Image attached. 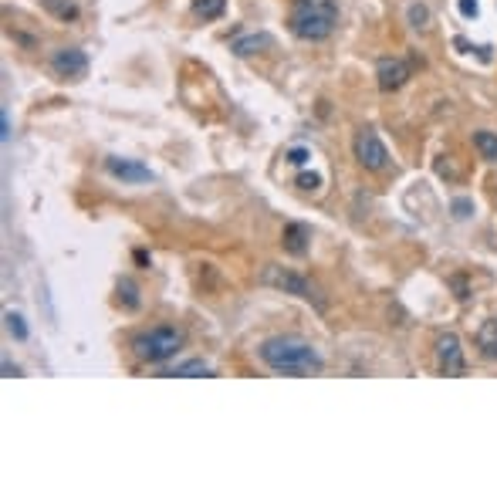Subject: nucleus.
Listing matches in <instances>:
<instances>
[{
	"instance_id": "f257e3e1",
	"label": "nucleus",
	"mask_w": 497,
	"mask_h": 497,
	"mask_svg": "<svg viewBox=\"0 0 497 497\" xmlns=\"http://www.w3.org/2000/svg\"><path fill=\"white\" fill-rule=\"evenodd\" d=\"M261 362L274 372H285V376H311V372H322V365H325L318 348L298 335L268 339L261 345Z\"/></svg>"
},
{
	"instance_id": "f03ea898",
	"label": "nucleus",
	"mask_w": 497,
	"mask_h": 497,
	"mask_svg": "<svg viewBox=\"0 0 497 497\" xmlns=\"http://www.w3.org/2000/svg\"><path fill=\"white\" fill-rule=\"evenodd\" d=\"M339 24L335 0H294L291 4V31L301 41H325Z\"/></svg>"
},
{
	"instance_id": "7ed1b4c3",
	"label": "nucleus",
	"mask_w": 497,
	"mask_h": 497,
	"mask_svg": "<svg viewBox=\"0 0 497 497\" xmlns=\"http://www.w3.org/2000/svg\"><path fill=\"white\" fill-rule=\"evenodd\" d=\"M183 348V332L179 328H170V325H159V328H149V332H139L132 339V352L139 362H166L172 359L176 352Z\"/></svg>"
},
{
	"instance_id": "20e7f679",
	"label": "nucleus",
	"mask_w": 497,
	"mask_h": 497,
	"mask_svg": "<svg viewBox=\"0 0 497 497\" xmlns=\"http://www.w3.org/2000/svg\"><path fill=\"white\" fill-rule=\"evenodd\" d=\"M261 285L278 287V291H285V294H294V298H305V301H311V305L318 308V311H325V301H322L318 287L311 285L308 278L294 274V271L278 268V264H264V271H261Z\"/></svg>"
},
{
	"instance_id": "39448f33",
	"label": "nucleus",
	"mask_w": 497,
	"mask_h": 497,
	"mask_svg": "<svg viewBox=\"0 0 497 497\" xmlns=\"http://www.w3.org/2000/svg\"><path fill=\"white\" fill-rule=\"evenodd\" d=\"M355 159L362 163L365 170H386L389 166V153H386L383 139L372 132V129H362V132L355 135Z\"/></svg>"
},
{
	"instance_id": "423d86ee",
	"label": "nucleus",
	"mask_w": 497,
	"mask_h": 497,
	"mask_svg": "<svg viewBox=\"0 0 497 497\" xmlns=\"http://www.w3.org/2000/svg\"><path fill=\"white\" fill-rule=\"evenodd\" d=\"M437 365H440L443 376H463V372H467L463 348H460V339L454 332H447V335L437 339Z\"/></svg>"
},
{
	"instance_id": "0eeeda50",
	"label": "nucleus",
	"mask_w": 497,
	"mask_h": 497,
	"mask_svg": "<svg viewBox=\"0 0 497 497\" xmlns=\"http://www.w3.org/2000/svg\"><path fill=\"white\" fill-rule=\"evenodd\" d=\"M376 78H379V88L383 92H400L402 85L409 81V64L402 57H379Z\"/></svg>"
},
{
	"instance_id": "6e6552de",
	"label": "nucleus",
	"mask_w": 497,
	"mask_h": 497,
	"mask_svg": "<svg viewBox=\"0 0 497 497\" xmlns=\"http://www.w3.org/2000/svg\"><path fill=\"white\" fill-rule=\"evenodd\" d=\"M105 170L112 172L115 179H125V183H153L156 179L149 166H142L135 159H122V156H109L105 159Z\"/></svg>"
},
{
	"instance_id": "1a4fd4ad",
	"label": "nucleus",
	"mask_w": 497,
	"mask_h": 497,
	"mask_svg": "<svg viewBox=\"0 0 497 497\" xmlns=\"http://www.w3.org/2000/svg\"><path fill=\"white\" fill-rule=\"evenodd\" d=\"M51 68H55L61 78H85L88 57H85V51H78V48H61V51H55V57H51Z\"/></svg>"
},
{
	"instance_id": "9d476101",
	"label": "nucleus",
	"mask_w": 497,
	"mask_h": 497,
	"mask_svg": "<svg viewBox=\"0 0 497 497\" xmlns=\"http://www.w3.org/2000/svg\"><path fill=\"white\" fill-rule=\"evenodd\" d=\"M281 244H285L287 254H305L308 250V227L305 224H287L285 233H281Z\"/></svg>"
},
{
	"instance_id": "9b49d317",
	"label": "nucleus",
	"mask_w": 497,
	"mask_h": 497,
	"mask_svg": "<svg viewBox=\"0 0 497 497\" xmlns=\"http://www.w3.org/2000/svg\"><path fill=\"white\" fill-rule=\"evenodd\" d=\"M477 348L484 359H497V322L494 318H487V322L477 328Z\"/></svg>"
},
{
	"instance_id": "f8f14e48",
	"label": "nucleus",
	"mask_w": 497,
	"mask_h": 497,
	"mask_svg": "<svg viewBox=\"0 0 497 497\" xmlns=\"http://www.w3.org/2000/svg\"><path fill=\"white\" fill-rule=\"evenodd\" d=\"M41 7L51 14V18H57V20H64V24H72V20H78V4L75 0H41Z\"/></svg>"
},
{
	"instance_id": "ddd939ff",
	"label": "nucleus",
	"mask_w": 497,
	"mask_h": 497,
	"mask_svg": "<svg viewBox=\"0 0 497 497\" xmlns=\"http://www.w3.org/2000/svg\"><path fill=\"white\" fill-rule=\"evenodd\" d=\"M261 48H271V34H244V38H237L233 41V55H240V57H247V55H257Z\"/></svg>"
},
{
	"instance_id": "4468645a",
	"label": "nucleus",
	"mask_w": 497,
	"mask_h": 497,
	"mask_svg": "<svg viewBox=\"0 0 497 497\" xmlns=\"http://www.w3.org/2000/svg\"><path fill=\"white\" fill-rule=\"evenodd\" d=\"M163 376H186V379H196V376H203V379H210L213 369L207 362H200V359H190V362H179L172 365V369H166Z\"/></svg>"
},
{
	"instance_id": "2eb2a0df",
	"label": "nucleus",
	"mask_w": 497,
	"mask_h": 497,
	"mask_svg": "<svg viewBox=\"0 0 497 497\" xmlns=\"http://www.w3.org/2000/svg\"><path fill=\"white\" fill-rule=\"evenodd\" d=\"M474 146H477V153L487 159V163H497V135L494 132H474Z\"/></svg>"
},
{
	"instance_id": "dca6fc26",
	"label": "nucleus",
	"mask_w": 497,
	"mask_h": 497,
	"mask_svg": "<svg viewBox=\"0 0 497 497\" xmlns=\"http://www.w3.org/2000/svg\"><path fill=\"white\" fill-rule=\"evenodd\" d=\"M224 7H227V0H193V14L203 20H217L224 14Z\"/></svg>"
},
{
	"instance_id": "f3484780",
	"label": "nucleus",
	"mask_w": 497,
	"mask_h": 497,
	"mask_svg": "<svg viewBox=\"0 0 497 497\" xmlns=\"http://www.w3.org/2000/svg\"><path fill=\"white\" fill-rule=\"evenodd\" d=\"M4 322H7V332H11L18 342L27 339V325H24V318H20L18 311H7V315H4Z\"/></svg>"
},
{
	"instance_id": "a211bd4d",
	"label": "nucleus",
	"mask_w": 497,
	"mask_h": 497,
	"mask_svg": "<svg viewBox=\"0 0 497 497\" xmlns=\"http://www.w3.org/2000/svg\"><path fill=\"white\" fill-rule=\"evenodd\" d=\"M409 24H413L416 31H423V27L430 24V11H426L423 4H409Z\"/></svg>"
},
{
	"instance_id": "6ab92c4d",
	"label": "nucleus",
	"mask_w": 497,
	"mask_h": 497,
	"mask_svg": "<svg viewBox=\"0 0 497 497\" xmlns=\"http://www.w3.org/2000/svg\"><path fill=\"white\" fill-rule=\"evenodd\" d=\"M118 294H122L125 308H139V287H135L132 281H122V285H118Z\"/></svg>"
},
{
	"instance_id": "aec40b11",
	"label": "nucleus",
	"mask_w": 497,
	"mask_h": 497,
	"mask_svg": "<svg viewBox=\"0 0 497 497\" xmlns=\"http://www.w3.org/2000/svg\"><path fill=\"white\" fill-rule=\"evenodd\" d=\"M318 183H322L318 172H301V176H298V186H305V190H315Z\"/></svg>"
},
{
	"instance_id": "412c9836",
	"label": "nucleus",
	"mask_w": 497,
	"mask_h": 497,
	"mask_svg": "<svg viewBox=\"0 0 497 497\" xmlns=\"http://www.w3.org/2000/svg\"><path fill=\"white\" fill-rule=\"evenodd\" d=\"M460 14L463 18H477V0H460Z\"/></svg>"
},
{
	"instance_id": "4be33fe9",
	"label": "nucleus",
	"mask_w": 497,
	"mask_h": 497,
	"mask_svg": "<svg viewBox=\"0 0 497 497\" xmlns=\"http://www.w3.org/2000/svg\"><path fill=\"white\" fill-rule=\"evenodd\" d=\"M287 159H291L294 166H305V163H308V149H291V153H287Z\"/></svg>"
},
{
	"instance_id": "5701e85b",
	"label": "nucleus",
	"mask_w": 497,
	"mask_h": 497,
	"mask_svg": "<svg viewBox=\"0 0 497 497\" xmlns=\"http://www.w3.org/2000/svg\"><path fill=\"white\" fill-rule=\"evenodd\" d=\"M470 210H474V207H470V200H457V203H454V213H457L460 220H463V217H470Z\"/></svg>"
},
{
	"instance_id": "b1692460",
	"label": "nucleus",
	"mask_w": 497,
	"mask_h": 497,
	"mask_svg": "<svg viewBox=\"0 0 497 497\" xmlns=\"http://www.w3.org/2000/svg\"><path fill=\"white\" fill-rule=\"evenodd\" d=\"M4 376H7V379H11V376H18V365H11L7 359H4Z\"/></svg>"
},
{
	"instance_id": "393cba45",
	"label": "nucleus",
	"mask_w": 497,
	"mask_h": 497,
	"mask_svg": "<svg viewBox=\"0 0 497 497\" xmlns=\"http://www.w3.org/2000/svg\"><path fill=\"white\" fill-rule=\"evenodd\" d=\"M11 139V118H7V112H4V142Z\"/></svg>"
}]
</instances>
